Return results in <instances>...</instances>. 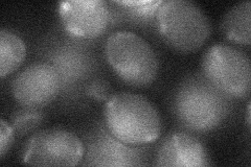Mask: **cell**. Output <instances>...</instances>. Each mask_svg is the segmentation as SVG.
<instances>
[{
  "label": "cell",
  "mask_w": 251,
  "mask_h": 167,
  "mask_svg": "<svg viewBox=\"0 0 251 167\" xmlns=\"http://www.w3.org/2000/svg\"><path fill=\"white\" fill-rule=\"evenodd\" d=\"M104 119L107 130L125 144L144 146L160 137L162 119L158 110L144 95L119 92L105 105Z\"/></svg>",
  "instance_id": "1"
},
{
  "label": "cell",
  "mask_w": 251,
  "mask_h": 167,
  "mask_svg": "<svg viewBox=\"0 0 251 167\" xmlns=\"http://www.w3.org/2000/svg\"><path fill=\"white\" fill-rule=\"evenodd\" d=\"M230 99L204 75H194L179 86L173 100V110L186 129L209 132L225 120L230 112Z\"/></svg>",
  "instance_id": "2"
},
{
  "label": "cell",
  "mask_w": 251,
  "mask_h": 167,
  "mask_svg": "<svg viewBox=\"0 0 251 167\" xmlns=\"http://www.w3.org/2000/svg\"><path fill=\"white\" fill-rule=\"evenodd\" d=\"M155 25L164 43L181 53L199 50L211 34V23L201 7L190 0L162 1Z\"/></svg>",
  "instance_id": "3"
},
{
  "label": "cell",
  "mask_w": 251,
  "mask_h": 167,
  "mask_svg": "<svg viewBox=\"0 0 251 167\" xmlns=\"http://www.w3.org/2000/svg\"><path fill=\"white\" fill-rule=\"evenodd\" d=\"M105 57L115 74L132 87L150 86L157 77L159 61L144 38L129 30H117L107 38Z\"/></svg>",
  "instance_id": "4"
},
{
  "label": "cell",
  "mask_w": 251,
  "mask_h": 167,
  "mask_svg": "<svg viewBox=\"0 0 251 167\" xmlns=\"http://www.w3.org/2000/svg\"><path fill=\"white\" fill-rule=\"evenodd\" d=\"M203 75L226 96L244 99L251 87V65L248 55L237 47L215 44L202 59Z\"/></svg>",
  "instance_id": "5"
},
{
  "label": "cell",
  "mask_w": 251,
  "mask_h": 167,
  "mask_svg": "<svg viewBox=\"0 0 251 167\" xmlns=\"http://www.w3.org/2000/svg\"><path fill=\"white\" fill-rule=\"evenodd\" d=\"M85 155L83 141L75 133L51 128L34 133L26 142L22 162L34 166H75Z\"/></svg>",
  "instance_id": "6"
},
{
  "label": "cell",
  "mask_w": 251,
  "mask_h": 167,
  "mask_svg": "<svg viewBox=\"0 0 251 167\" xmlns=\"http://www.w3.org/2000/svg\"><path fill=\"white\" fill-rule=\"evenodd\" d=\"M62 89L61 77L52 64L35 62L23 68L12 82V94L21 107L41 109L57 98Z\"/></svg>",
  "instance_id": "7"
},
{
  "label": "cell",
  "mask_w": 251,
  "mask_h": 167,
  "mask_svg": "<svg viewBox=\"0 0 251 167\" xmlns=\"http://www.w3.org/2000/svg\"><path fill=\"white\" fill-rule=\"evenodd\" d=\"M58 7L62 25L73 38L96 39L109 26V5L104 0H67Z\"/></svg>",
  "instance_id": "8"
},
{
  "label": "cell",
  "mask_w": 251,
  "mask_h": 167,
  "mask_svg": "<svg viewBox=\"0 0 251 167\" xmlns=\"http://www.w3.org/2000/svg\"><path fill=\"white\" fill-rule=\"evenodd\" d=\"M143 146L125 144L114 138L106 125L94 130L85 148L83 165L89 166H135L145 165Z\"/></svg>",
  "instance_id": "9"
},
{
  "label": "cell",
  "mask_w": 251,
  "mask_h": 167,
  "mask_svg": "<svg viewBox=\"0 0 251 167\" xmlns=\"http://www.w3.org/2000/svg\"><path fill=\"white\" fill-rule=\"evenodd\" d=\"M160 167H201L210 165L207 149L194 135L173 132L164 138L155 157Z\"/></svg>",
  "instance_id": "10"
},
{
  "label": "cell",
  "mask_w": 251,
  "mask_h": 167,
  "mask_svg": "<svg viewBox=\"0 0 251 167\" xmlns=\"http://www.w3.org/2000/svg\"><path fill=\"white\" fill-rule=\"evenodd\" d=\"M50 51L49 62L52 64L61 77L62 90L75 89L88 77L91 70V59L88 53L80 49L74 44L64 43Z\"/></svg>",
  "instance_id": "11"
},
{
  "label": "cell",
  "mask_w": 251,
  "mask_h": 167,
  "mask_svg": "<svg viewBox=\"0 0 251 167\" xmlns=\"http://www.w3.org/2000/svg\"><path fill=\"white\" fill-rule=\"evenodd\" d=\"M250 18L251 2L249 0L234 5L222 18L220 25L222 36L231 43L249 45L251 41Z\"/></svg>",
  "instance_id": "12"
},
{
  "label": "cell",
  "mask_w": 251,
  "mask_h": 167,
  "mask_svg": "<svg viewBox=\"0 0 251 167\" xmlns=\"http://www.w3.org/2000/svg\"><path fill=\"white\" fill-rule=\"evenodd\" d=\"M26 57V46L23 40L9 29L0 31V76L13 73Z\"/></svg>",
  "instance_id": "13"
},
{
  "label": "cell",
  "mask_w": 251,
  "mask_h": 167,
  "mask_svg": "<svg viewBox=\"0 0 251 167\" xmlns=\"http://www.w3.org/2000/svg\"><path fill=\"white\" fill-rule=\"evenodd\" d=\"M44 115L40 109L22 107L12 115V126L18 135H26L35 131L43 121Z\"/></svg>",
  "instance_id": "14"
},
{
  "label": "cell",
  "mask_w": 251,
  "mask_h": 167,
  "mask_svg": "<svg viewBox=\"0 0 251 167\" xmlns=\"http://www.w3.org/2000/svg\"><path fill=\"white\" fill-rule=\"evenodd\" d=\"M112 3L126 10L131 17L146 21L151 18L155 20L156 12L162 3V0H116Z\"/></svg>",
  "instance_id": "15"
},
{
  "label": "cell",
  "mask_w": 251,
  "mask_h": 167,
  "mask_svg": "<svg viewBox=\"0 0 251 167\" xmlns=\"http://www.w3.org/2000/svg\"><path fill=\"white\" fill-rule=\"evenodd\" d=\"M111 87L105 79L97 78L91 81L85 88V94L96 101H104L110 97Z\"/></svg>",
  "instance_id": "16"
},
{
  "label": "cell",
  "mask_w": 251,
  "mask_h": 167,
  "mask_svg": "<svg viewBox=\"0 0 251 167\" xmlns=\"http://www.w3.org/2000/svg\"><path fill=\"white\" fill-rule=\"evenodd\" d=\"M14 135L15 131L13 126L4 119H1V125H0V157L1 158L10 150L14 141Z\"/></svg>",
  "instance_id": "17"
},
{
  "label": "cell",
  "mask_w": 251,
  "mask_h": 167,
  "mask_svg": "<svg viewBox=\"0 0 251 167\" xmlns=\"http://www.w3.org/2000/svg\"><path fill=\"white\" fill-rule=\"evenodd\" d=\"M250 102H248V105H247V116H246V118H247V125H248V128H250Z\"/></svg>",
  "instance_id": "18"
}]
</instances>
